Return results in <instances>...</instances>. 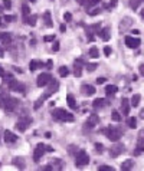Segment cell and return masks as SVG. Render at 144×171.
<instances>
[{
  "instance_id": "obj_1",
  "label": "cell",
  "mask_w": 144,
  "mask_h": 171,
  "mask_svg": "<svg viewBox=\"0 0 144 171\" xmlns=\"http://www.w3.org/2000/svg\"><path fill=\"white\" fill-rule=\"evenodd\" d=\"M52 116L56 121H68V122H72L74 121V115L72 114H69V112H66L65 109H62V108H55V109H52Z\"/></svg>"
},
{
  "instance_id": "obj_2",
  "label": "cell",
  "mask_w": 144,
  "mask_h": 171,
  "mask_svg": "<svg viewBox=\"0 0 144 171\" xmlns=\"http://www.w3.org/2000/svg\"><path fill=\"white\" fill-rule=\"evenodd\" d=\"M104 134H105L107 138H108L110 141H113V142L118 141V140L121 138V131L117 130V128H114V126H108V128H105V130H104Z\"/></svg>"
},
{
  "instance_id": "obj_3",
  "label": "cell",
  "mask_w": 144,
  "mask_h": 171,
  "mask_svg": "<svg viewBox=\"0 0 144 171\" xmlns=\"http://www.w3.org/2000/svg\"><path fill=\"white\" fill-rule=\"evenodd\" d=\"M75 165L76 167H84V165H88L89 163V155H88L84 150L78 151V154H75Z\"/></svg>"
},
{
  "instance_id": "obj_4",
  "label": "cell",
  "mask_w": 144,
  "mask_h": 171,
  "mask_svg": "<svg viewBox=\"0 0 144 171\" xmlns=\"http://www.w3.org/2000/svg\"><path fill=\"white\" fill-rule=\"evenodd\" d=\"M17 104H19V101H17V98H13V97H9L3 101V107H4V111L6 112H13L16 109V107H17Z\"/></svg>"
},
{
  "instance_id": "obj_5",
  "label": "cell",
  "mask_w": 144,
  "mask_h": 171,
  "mask_svg": "<svg viewBox=\"0 0 144 171\" xmlns=\"http://www.w3.org/2000/svg\"><path fill=\"white\" fill-rule=\"evenodd\" d=\"M45 88H46V91H45V93H43V97L48 98V97H50V95H53L55 92H58V89H59V83H58V81H53L52 79Z\"/></svg>"
},
{
  "instance_id": "obj_6",
  "label": "cell",
  "mask_w": 144,
  "mask_h": 171,
  "mask_svg": "<svg viewBox=\"0 0 144 171\" xmlns=\"http://www.w3.org/2000/svg\"><path fill=\"white\" fill-rule=\"evenodd\" d=\"M32 124V118H27V116H22V118L16 122V130L20 131V132H25L27 130V126Z\"/></svg>"
},
{
  "instance_id": "obj_7",
  "label": "cell",
  "mask_w": 144,
  "mask_h": 171,
  "mask_svg": "<svg viewBox=\"0 0 144 171\" xmlns=\"http://www.w3.org/2000/svg\"><path fill=\"white\" fill-rule=\"evenodd\" d=\"M124 151H125V147H124V145L120 144L118 141H115V144H114L113 147L110 148V155L113 157V158H117V157L121 155Z\"/></svg>"
},
{
  "instance_id": "obj_8",
  "label": "cell",
  "mask_w": 144,
  "mask_h": 171,
  "mask_svg": "<svg viewBox=\"0 0 144 171\" xmlns=\"http://www.w3.org/2000/svg\"><path fill=\"white\" fill-rule=\"evenodd\" d=\"M52 75L48 74V72H45V74H41L38 76V81H36V83H38V86H41V88H45L48 83H49L50 81H52Z\"/></svg>"
},
{
  "instance_id": "obj_9",
  "label": "cell",
  "mask_w": 144,
  "mask_h": 171,
  "mask_svg": "<svg viewBox=\"0 0 144 171\" xmlns=\"http://www.w3.org/2000/svg\"><path fill=\"white\" fill-rule=\"evenodd\" d=\"M7 86H9V89L15 91V92H23V91H25V85L15 78L12 79L10 82H7Z\"/></svg>"
},
{
  "instance_id": "obj_10",
  "label": "cell",
  "mask_w": 144,
  "mask_h": 171,
  "mask_svg": "<svg viewBox=\"0 0 144 171\" xmlns=\"http://www.w3.org/2000/svg\"><path fill=\"white\" fill-rule=\"evenodd\" d=\"M45 154V145L43 144H38V147L35 148L33 151V161L35 163H39L42 160V157Z\"/></svg>"
},
{
  "instance_id": "obj_11",
  "label": "cell",
  "mask_w": 144,
  "mask_h": 171,
  "mask_svg": "<svg viewBox=\"0 0 144 171\" xmlns=\"http://www.w3.org/2000/svg\"><path fill=\"white\" fill-rule=\"evenodd\" d=\"M124 42H125V45L128 46L130 49H137V48H138V46H140V39H138V37L125 36Z\"/></svg>"
},
{
  "instance_id": "obj_12",
  "label": "cell",
  "mask_w": 144,
  "mask_h": 171,
  "mask_svg": "<svg viewBox=\"0 0 144 171\" xmlns=\"http://www.w3.org/2000/svg\"><path fill=\"white\" fill-rule=\"evenodd\" d=\"M3 140H4V142H7V144H13V142L17 141V135H16L15 132H12V131L6 130V131H3Z\"/></svg>"
},
{
  "instance_id": "obj_13",
  "label": "cell",
  "mask_w": 144,
  "mask_h": 171,
  "mask_svg": "<svg viewBox=\"0 0 144 171\" xmlns=\"http://www.w3.org/2000/svg\"><path fill=\"white\" fill-rule=\"evenodd\" d=\"M131 23H133V19L131 17H122L121 23H120V30H121V32L127 30L130 26H131Z\"/></svg>"
},
{
  "instance_id": "obj_14",
  "label": "cell",
  "mask_w": 144,
  "mask_h": 171,
  "mask_svg": "<svg viewBox=\"0 0 144 171\" xmlns=\"http://www.w3.org/2000/svg\"><path fill=\"white\" fill-rule=\"evenodd\" d=\"M13 165H15L16 168H19V170H25V168H26V163H25V160H23L22 157L13 158Z\"/></svg>"
},
{
  "instance_id": "obj_15",
  "label": "cell",
  "mask_w": 144,
  "mask_h": 171,
  "mask_svg": "<svg viewBox=\"0 0 144 171\" xmlns=\"http://www.w3.org/2000/svg\"><path fill=\"white\" fill-rule=\"evenodd\" d=\"M99 122V116L97 115V114H92V115H89V118H88V122L85 126H88V128H92V126H95Z\"/></svg>"
},
{
  "instance_id": "obj_16",
  "label": "cell",
  "mask_w": 144,
  "mask_h": 171,
  "mask_svg": "<svg viewBox=\"0 0 144 171\" xmlns=\"http://www.w3.org/2000/svg\"><path fill=\"white\" fill-rule=\"evenodd\" d=\"M121 109H122V115L128 116V114H130V102H128V99H127V98H122V101H121Z\"/></svg>"
},
{
  "instance_id": "obj_17",
  "label": "cell",
  "mask_w": 144,
  "mask_h": 171,
  "mask_svg": "<svg viewBox=\"0 0 144 171\" xmlns=\"http://www.w3.org/2000/svg\"><path fill=\"white\" fill-rule=\"evenodd\" d=\"M81 91H82V93H85V95H94L95 93V88L92 85H88V83H84V85L81 86Z\"/></svg>"
},
{
  "instance_id": "obj_18",
  "label": "cell",
  "mask_w": 144,
  "mask_h": 171,
  "mask_svg": "<svg viewBox=\"0 0 144 171\" xmlns=\"http://www.w3.org/2000/svg\"><path fill=\"white\" fill-rule=\"evenodd\" d=\"M66 102H68L71 109H76V99L72 93H68V95H66Z\"/></svg>"
},
{
  "instance_id": "obj_19",
  "label": "cell",
  "mask_w": 144,
  "mask_h": 171,
  "mask_svg": "<svg viewBox=\"0 0 144 171\" xmlns=\"http://www.w3.org/2000/svg\"><path fill=\"white\" fill-rule=\"evenodd\" d=\"M98 35H99V37L103 39V40H110V29L108 27H104V29H101L98 32Z\"/></svg>"
},
{
  "instance_id": "obj_20",
  "label": "cell",
  "mask_w": 144,
  "mask_h": 171,
  "mask_svg": "<svg viewBox=\"0 0 144 171\" xmlns=\"http://www.w3.org/2000/svg\"><path fill=\"white\" fill-rule=\"evenodd\" d=\"M101 10H103V7L99 6V4H95V6H92L91 9H88V15L89 16H95V15H99L101 13Z\"/></svg>"
},
{
  "instance_id": "obj_21",
  "label": "cell",
  "mask_w": 144,
  "mask_h": 171,
  "mask_svg": "<svg viewBox=\"0 0 144 171\" xmlns=\"http://www.w3.org/2000/svg\"><path fill=\"white\" fill-rule=\"evenodd\" d=\"M43 22H45V25L48 27L53 26V22H52V19H50V12L49 10H46L45 13H43Z\"/></svg>"
},
{
  "instance_id": "obj_22",
  "label": "cell",
  "mask_w": 144,
  "mask_h": 171,
  "mask_svg": "<svg viewBox=\"0 0 144 171\" xmlns=\"http://www.w3.org/2000/svg\"><path fill=\"white\" fill-rule=\"evenodd\" d=\"M74 74H75L76 78L82 76V65H81V60H75V69H74Z\"/></svg>"
},
{
  "instance_id": "obj_23",
  "label": "cell",
  "mask_w": 144,
  "mask_h": 171,
  "mask_svg": "<svg viewBox=\"0 0 144 171\" xmlns=\"http://www.w3.org/2000/svg\"><path fill=\"white\" fill-rule=\"evenodd\" d=\"M0 40L3 42L4 45H10V42H12V35H10V33H6V32L0 33Z\"/></svg>"
},
{
  "instance_id": "obj_24",
  "label": "cell",
  "mask_w": 144,
  "mask_h": 171,
  "mask_svg": "<svg viewBox=\"0 0 144 171\" xmlns=\"http://www.w3.org/2000/svg\"><path fill=\"white\" fill-rule=\"evenodd\" d=\"M104 105H105V99H104V98H97V99H94V102H92V107H94L95 109L103 108Z\"/></svg>"
},
{
  "instance_id": "obj_25",
  "label": "cell",
  "mask_w": 144,
  "mask_h": 171,
  "mask_svg": "<svg viewBox=\"0 0 144 171\" xmlns=\"http://www.w3.org/2000/svg\"><path fill=\"white\" fill-rule=\"evenodd\" d=\"M133 167H134V161L133 160H127V161H124V163L121 164V170L122 171H128Z\"/></svg>"
},
{
  "instance_id": "obj_26",
  "label": "cell",
  "mask_w": 144,
  "mask_h": 171,
  "mask_svg": "<svg viewBox=\"0 0 144 171\" xmlns=\"http://www.w3.org/2000/svg\"><path fill=\"white\" fill-rule=\"evenodd\" d=\"M36 22H38V17H36V16L35 15H29V16H26V17H25V23H27V25H31V26H35V25H36Z\"/></svg>"
},
{
  "instance_id": "obj_27",
  "label": "cell",
  "mask_w": 144,
  "mask_h": 171,
  "mask_svg": "<svg viewBox=\"0 0 144 171\" xmlns=\"http://www.w3.org/2000/svg\"><path fill=\"white\" fill-rule=\"evenodd\" d=\"M140 99H141V95L140 93H136V95H133L131 99H130V105H131V107H137V105L140 104Z\"/></svg>"
},
{
  "instance_id": "obj_28",
  "label": "cell",
  "mask_w": 144,
  "mask_h": 171,
  "mask_svg": "<svg viewBox=\"0 0 144 171\" xmlns=\"http://www.w3.org/2000/svg\"><path fill=\"white\" fill-rule=\"evenodd\" d=\"M118 91V88L115 85H107L105 86V93L107 95H114Z\"/></svg>"
},
{
  "instance_id": "obj_29",
  "label": "cell",
  "mask_w": 144,
  "mask_h": 171,
  "mask_svg": "<svg viewBox=\"0 0 144 171\" xmlns=\"http://www.w3.org/2000/svg\"><path fill=\"white\" fill-rule=\"evenodd\" d=\"M99 3H101V0H85V3H84V4H85V9L88 10V9H91L92 6L99 4Z\"/></svg>"
},
{
  "instance_id": "obj_30",
  "label": "cell",
  "mask_w": 144,
  "mask_h": 171,
  "mask_svg": "<svg viewBox=\"0 0 144 171\" xmlns=\"http://www.w3.org/2000/svg\"><path fill=\"white\" fill-rule=\"evenodd\" d=\"M45 101H46V98L43 97V95H42V97L39 98V99L36 101V102H35V105H33V109H35V111H38V109L41 108L42 105H43V102H45Z\"/></svg>"
},
{
  "instance_id": "obj_31",
  "label": "cell",
  "mask_w": 144,
  "mask_h": 171,
  "mask_svg": "<svg viewBox=\"0 0 144 171\" xmlns=\"http://www.w3.org/2000/svg\"><path fill=\"white\" fill-rule=\"evenodd\" d=\"M58 74L61 75L62 78H66V76L69 75V69H68L66 66H61L59 69H58Z\"/></svg>"
},
{
  "instance_id": "obj_32",
  "label": "cell",
  "mask_w": 144,
  "mask_h": 171,
  "mask_svg": "<svg viewBox=\"0 0 144 171\" xmlns=\"http://www.w3.org/2000/svg\"><path fill=\"white\" fill-rule=\"evenodd\" d=\"M88 55L91 56V58H94V59H97V58H98L99 56V50L97 48H95V46H92L91 49H89V52H88Z\"/></svg>"
},
{
  "instance_id": "obj_33",
  "label": "cell",
  "mask_w": 144,
  "mask_h": 171,
  "mask_svg": "<svg viewBox=\"0 0 144 171\" xmlns=\"http://www.w3.org/2000/svg\"><path fill=\"white\" fill-rule=\"evenodd\" d=\"M127 125H128V128H131V130L137 128V119L133 118V116H130V118L127 119Z\"/></svg>"
},
{
  "instance_id": "obj_34",
  "label": "cell",
  "mask_w": 144,
  "mask_h": 171,
  "mask_svg": "<svg viewBox=\"0 0 144 171\" xmlns=\"http://www.w3.org/2000/svg\"><path fill=\"white\" fill-rule=\"evenodd\" d=\"M41 66H42V63L39 62V60H36V59L31 60V65H29L31 71H36V69H38V68H41Z\"/></svg>"
},
{
  "instance_id": "obj_35",
  "label": "cell",
  "mask_w": 144,
  "mask_h": 171,
  "mask_svg": "<svg viewBox=\"0 0 144 171\" xmlns=\"http://www.w3.org/2000/svg\"><path fill=\"white\" fill-rule=\"evenodd\" d=\"M22 13H23V16H25V17L31 15V6H27L26 3H23L22 4Z\"/></svg>"
},
{
  "instance_id": "obj_36",
  "label": "cell",
  "mask_w": 144,
  "mask_h": 171,
  "mask_svg": "<svg viewBox=\"0 0 144 171\" xmlns=\"http://www.w3.org/2000/svg\"><path fill=\"white\" fill-rule=\"evenodd\" d=\"M141 3H143V0H130V7L133 9V10H136Z\"/></svg>"
},
{
  "instance_id": "obj_37",
  "label": "cell",
  "mask_w": 144,
  "mask_h": 171,
  "mask_svg": "<svg viewBox=\"0 0 144 171\" xmlns=\"http://www.w3.org/2000/svg\"><path fill=\"white\" fill-rule=\"evenodd\" d=\"M111 118H113V121H121V115L118 114L117 111H113V114H111Z\"/></svg>"
},
{
  "instance_id": "obj_38",
  "label": "cell",
  "mask_w": 144,
  "mask_h": 171,
  "mask_svg": "<svg viewBox=\"0 0 144 171\" xmlns=\"http://www.w3.org/2000/svg\"><path fill=\"white\" fill-rule=\"evenodd\" d=\"M97 66H98L97 63H87V71L88 72H94L95 69H97Z\"/></svg>"
},
{
  "instance_id": "obj_39",
  "label": "cell",
  "mask_w": 144,
  "mask_h": 171,
  "mask_svg": "<svg viewBox=\"0 0 144 171\" xmlns=\"http://www.w3.org/2000/svg\"><path fill=\"white\" fill-rule=\"evenodd\" d=\"M55 39H56L55 35H46V36H43V40L45 42H53Z\"/></svg>"
},
{
  "instance_id": "obj_40",
  "label": "cell",
  "mask_w": 144,
  "mask_h": 171,
  "mask_svg": "<svg viewBox=\"0 0 144 171\" xmlns=\"http://www.w3.org/2000/svg\"><path fill=\"white\" fill-rule=\"evenodd\" d=\"M98 171H114V168L108 167V165H101V167H98Z\"/></svg>"
},
{
  "instance_id": "obj_41",
  "label": "cell",
  "mask_w": 144,
  "mask_h": 171,
  "mask_svg": "<svg viewBox=\"0 0 144 171\" xmlns=\"http://www.w3.org/2000/svg\"><path fill=\"white\" fill-rule=\"evenodd\" d=\"M53 42H55V43H53V46H52V52L55 53V52L59 50V42H58V40H53Z\"/></svg>"
},
{
  "instance_id": "obj_42",
  "label": "cell",
  "mask_w": 144,
  "mask_h": 171,
  "mask_svg": "<svg viewBox=\"0 0 144 171\" xmlns=\"http://www.w3.org/2000/svg\"><path fill=\"white\" fill-rule=\"evenodd\" d=\"M111 52H113V49H111L110 46H105V48H104V55L105 56H110Z\"/></svg>"
},
{
  "instance_id": "obj_43",
  "label": "cell",
  "mask_w": 144,
  "mask_h": 171,
  "mask_svg": "<svg viewBox=\"0 0 144 171\" xmlns=\"http://www.w3.org/2000/svg\"><path fill=\"white\" fill-rule=\"evenodd\" d=\"M3 4H4L3 6L4 9H12V0H4Z\"/></svg>"
},
{
  "instance_id": "obj_44",
  "label": "cell",
  "mask_w": 144,
  "mask_h": 171,
  "mask_svg": "<svg viewBox=\"0 0 144 171\" xmlns=\"http://www.w3.org/2000/svg\"><path fill=\"white\" fill-rule=\"evenodd\" d=\"M64 17H65V20H66V22H71V20H72V15L69 13V12H66V13H65Z\"/></svg>"
},
{
  "instance_id": "obj_45",
  "label": "cell",
  "mask_w": 144,
  "mask_h": 171,
  "mask_svg": "<svg viewBox=\"0 0 144 171\" xmlns=\"http://www.w3.org/2000/svg\"><path fill=\"white\" fill-rule=\"evenodd\" d=\"M4 20H6V22H13V20H15V16H4Z\"/></svg>"
},
{
  "instance_id": "obj_46",
  "label": "cell",
  "mask_w": 144,
  "mask_h": 171,
  "mask_svg": "<svg viewBox=\"0 0 144 171\" xmlns=\"http://www.w3.org/2000/svg\"><path fill=\"white\" fill-rule=\"evenodd\" d=\"M95 150L101 153V151H103V150H104V147H103V145H101V144H95Z\"/></svg>"
},
{
  "instance_id": "obj_47",
  "label": "cell",
  "mask_w": 144,
  "mask_h": 171,
  "mask_svg": "<svg viewBox=\"0 0 144 171\" xmlns=\"http://www.w3.org/2000/svg\"><path fill=\"white\" fill-rule=\"evenodd\" d=\"M117 2H118V0H111V2H110V7H115V6H117Z\"/></svg>"
},
{
  "instance_id": "obj_48",
  "label": "cell",
  "mask_w": 144,
  "mask_h": 171,
  "mask_svg": "<svg viewBox=\"0 0 144 171\" xmlns=\"http://www.w3.org/2000/svg\"><path fill=\"white\" fill-rule=\"evenodd\" d=\"M138 71H140V75H144V65H140Z\"/></svg>"
},
{
  "instance_id": "obj_49",
  "label": "cell",
  "mask_w": 144,
  "mask_h": 171,
  "mask_svg": "<svg viewBox=\"0 0 144 171\" xmlns=\"http://www.w3.org/2000/svg\"><path fill=\"white\" fill-rule=\"evenodd\" d=\"M105 82V78H98L97 79V83H104Z\"/></svg>"
},
{
  "instance_id": "obj_50",
  "label": "cell",
  "mask_w": 144,
  "mask_h": 171,
  "mask_svg": "<svg viewBox=\"0 0 144 171\" xmlns=\"http://www.w3.org/2000/svg\"><path fill=\"white\" fill-rule=\"evenodd\" d=\"M3 56H4V50H3V48L0 46V58H3Z\"/></svg>"
},
{
  "instance_id": "obj_51",
  "label": "cell",
  "mask_w": 144,
  "mask_h": 171,
  "mask_svg": "<svg viewBox=\"0 0 144 171\" xmlns=\"http://www.w3.org/2000/svg\"><path fill=\"white\" fill-rule=\"evenodd\" d=\"M46 66H48V68H52V60H48V62H46Z\"/></svg>"
},
{
  "instance_id": "obj_52",
  "label": "cell",
  "mask_w": 144,
  "mask_h": 171,
  "mask_svg": "<svg viewBox=\"0 0 144 171\" xmlns=\"http://www.w3.org/2000/svg\"><path fill=\"white\" fill-rule=\"evenodd\" d=\"M65 30H66V26H65V25H61V32H62V33H64Z\"/></svg>"
},
{
  "instance_id": "obj_53",
  "label": "cell",
  "mask_w": 144,
  "mask_h": 171,
  "mask_svg": "<svg viewBox=\"0 0 144 171\" xmlns=\"http://www.w3.org/2000/svg\"><path fill=\"white\" fill-rule=\"evenodd\" d=\"M3 75H4V71L2 69V68H0V76H3Z\"/></svg>"
},
{
  "instance_id": "obj_54",
  "label": "cell",
  "mask_w": 144,
  "mask_h": 171,
  "mask_svg": "<svg viewBox=\"0 0 144 171\" xmlns=\"http://www.w3.org/2000/svg\"><path fill=\"white\" fill-rule=\"evenodd\" d=\"M78 3H81V4H84V3H85V0H78Z\"/></svg>"
},
{
  "instance_id": "obj_55",
  "label": "cell",
  "mask_w": 144,
  "mask_h": 171,
  "mask_svg": "<svg viewBox=\"0 0 144 171\" xmlns=\"http://www.w3.org/2000/svg\"><path fill=\"white\" fill-rule=\"evenodd\" d=\"M2 12H3V7H2V6H0V13H2Z\"/></svg>"
},
{
  "instance_id": "obj_56",
  "label": "cell",
  "mask_w": 144,
  "mask_h": 171,
  "mask_svg": "<svg viewBox=\"0 0 144 171\" xmlns=\"http://www.w3.org/2000/svg\"><path fill=\"white\" fill-rule=\"evenodd\" d=\"M0 25H2V19H0Z\"/></svg>"
}]
</instances>
